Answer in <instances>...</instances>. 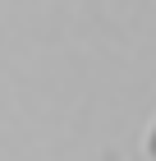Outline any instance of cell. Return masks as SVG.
<instances>
[{
	"instance_id": "cell-1",
	"label": "cell",
	"mask_w": 156,
	"mask_h": 161,
	"mask_svg": "<svg viewBox=\"0 0 156 161\" xmlns=\"http://www.w3.org/2000/svg\"><path fill=\"white\" fill-rule=\"evenodd\" d=\"M152 157H156V134H152Z\"/></svg>"
}]
</instances>
